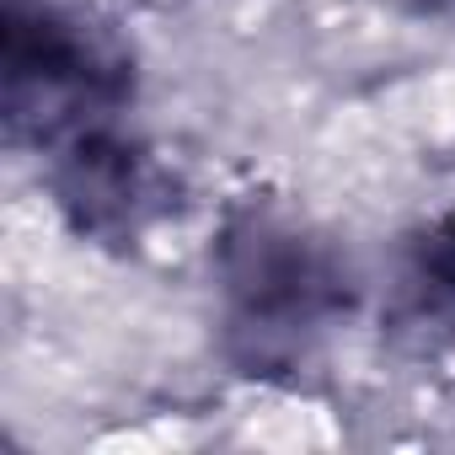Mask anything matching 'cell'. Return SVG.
Returning a JSON list of instances; mask_svg holds the SVG:
<instances>
[{
  "label": "cell",
  "instance_id": "obj_3",
  "mask_svg": "<svg viewBox=\"0 0 455 455\" xmlns=\"http://www.w3.org/2000/svg\"><path fill=\"white\" fill-rule=\"evenodd\" d=\"M49 188L65 214V225L86 242L102 247H129L145 236V225L166 204V177L140 134L124 124L86 129L49 150Z\"/></svg>",
  "mask_w": 455,
  "mask_h": 455
},
{
  "label": "cell",
  "instance_id": "obj_1",
  "mask_svg": "<svg viewBox=\"0 0 455 455\" xmlns=\"http://www.w3.org/2000/svg\"><path fill=\"white\" fill-rule=\"evenodd\" d=\"M225 354L242 375L295 380L354 311L343 252L279 198H242L214 242Z\"/></svg>",
  "mask_w": 455,
  "mask_h": 455
},
{
  "label": "cell",
  "instance_id": "obj_2",
  "mask_svg": "<svg viewBox=\"0 0 455 455\" xmlns=\"http://www.w3.org/2000/svg\"><path fill=\"white\" fill-rule=\"evenodd\" d=\"M0 102L17 145L60 150L65 140L118 124L134 102L129 44L60 0H6L0 22Z\"/></svg>",
  "mask_w": 455,
  "mask_h": 455
},
{
  "label": "cell",
  "instance_id": "obj_5",
  "mask_svg": "<svg viewBox=\"0 0 455 455\" xmlns=\"http://www.w3.org/2000/svg\"><path fill=\"white\" fill-rule=\"evenodd\" d=\"M391 6H402V12H439L444 0H391Z\"/></svg>",
  "mask_w": 455,
  "mask_h": 455
},
{
  "label": "cell",
  "instance_id": "obj_4",
  "mask_svg": "<svg viewBox=\"0 0 455 455\" xmlns=\"http://www.w3.org/2000/svg\"><path fill=\"white\" fill-rule=\"evenodd\" d=\"M386 327L407 348H439L455 338V214L423 220L402 242L386 295Z\"/></svg>",
  "mask_w": 455,
  "mask_h": 455
}]
</instances>
